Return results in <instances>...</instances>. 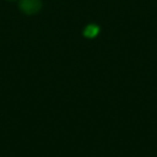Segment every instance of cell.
Segmentation results:
<instances>
[{
  "label": "cell",
  "mask_w": 157,
  "mask_h": 157,
  "mask_svg": "<svg viewBox=\"0 0 157 157\" xmlns=\"http://www.w3.org/2000/svg\"><path fill=\"white\" fill-rule=\"evenodd\" d=\"M18 8L24 14L33 15L42 9V1L41 0H20Z\"/></svg>",
  "instance_id": "1"
},
{
  "label": "cell",
  "mask_w": 157,
  "mask_h": 157,
  "mask_svg": "<svg viewBox=\"0 0 157 157\" xmlns=\"http://www.w3.org/2000/svg\"><path fill=\"white\" fill-rule=\"evenodd\" d=\"M100 33V27L96 24H90L84 28L83 36L87 39H94Z\"/></svg>",
  "instance_id": "2"
},
{
  "label": "cell",
  "mask_w": 157,
  "mask_h": 157,
  "mask_svg": "<svg viewBox=\"0 0 157 157\" xmlns=\"http://www.w3.org/2000/svg\"><path fill=\"white\" fill-rule=\"evenodd\" d=\"M9 1H15V0H9Z\"/></svg>",
  "instance_id": "3"
}]
</instances>
